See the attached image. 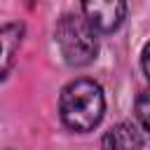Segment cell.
<instances>
[{
	"label": "cell",
	"instance_id": "cell-1",
	"mask_svg": "<svg viewBox=\"0 0 150 150\" xmlns=\"http://www.w3.org/2000/svg\"><path fill=\"white\" fill-rule=\"evenodd\" d=\"M61 122L77 134H87L103 120L105 112V96L98 82L89 77L73 80L63 87L59 98Z\"/></svg>",
	"mask_w": 150,
	"mask_h": 150
},
{
	"label": "cell",
	"instance_id": "cell-2",
	"mask_svg": "<svg viewBox=\"0 0 150 150\" xmlns=\"http://www.w3.org/2000/svg\"><path fill=\"white\" fill-rule=\"evenodd\" d=\"M54 38H56L59 52L68 66L82 68V66L91 63L98 54L96 30L91 28V23L84 16H77V14L61 16L54 28Z\"/></svg>",
	"mask_w": 150,
	"mask_h": 150
},
{
	"label": "cell",
	"instance_id": "cell-3",
	"mask_svg": "<svg viewBox=\"0 0 150 150\" xmlns=\"http://www.w3.org/2000/svg\"><path fill=\"white\" fill-rule=\"evenodd\" d=\"M82 9H84V19L98 33L117 30L127 16L124 0H82Z\"/></svg>",
	"mask_w": 150,
	"mask_h": 150
},
{
	"label": "cell",
	"instance_id": "cell-4",
	"mask_svg": "<svg viewBox=\"0 0 150 150\" xmlns=\"http://www.w3.org/2000/svg\"><path fill=\"white\" fill-rule=\"evenodd\" d=\"M101 150H143V134L131 122H120L101 138Z\"/></svg>",
	"mask_w": 150,
	"mask_h": 150
},
{
	"label": "cell",
	"instance_id": "cell-5",
	"mask_svg": "<svg viewBox=\"0 0 150 150\" xmlns=\"http://www.w3.org/2000/svg\"><path fill=\"white\" fill-rule=\"evenodd\" d=\"M23 40V26L21 23H0V82L9 75L16 52Z\"/></svg>",
	"mask_w": 150,
	"mask_h": 150
},
{
	"label": "cell",
	"instance_id": "cell-6",
	"mask_svg": "<svg viewBox=\"0 0 150 150\" xmlns=\"http://www.w3.org/2000/svg\"><path fill=\"white\" fill-rule=\"evenodd\" d=\"M136 117L145 131H150V89L141 91L136 98Z\"/></svg>",
	"mask_w": 150,
	"mask_h": 150
},
{
	"label": "cell",
	"instance_id": "cell-7",
	"mask_svg": "<svg viewBox=\"0 0 150 150\" xmlns=\"http://www.w3.org/2000/svg\"><path fill=\"white\" fill-rule=\"evenodd\" d=\"M141 66H143V73H145V77H148V82H150V42L143 47V54H141Z\"/></svg>",
	"mask_w": 150,
	"mask_h": 150
}]
</instances>
